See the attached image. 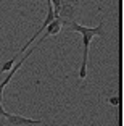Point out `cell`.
Here are the masks:
<instances>
[{"label":"cell","instance_id":"obj_1","mask_svg":"<svg viewBox=\"0 0 124 126\" xmlns=\"http://www.w3.org/2000/svg\"><path fill=\"white\" fill-rule=\"evenodd\" d=\"M68 31H77V32L82 34V48H84V52H82V63H81L79 66V78L81 79H85L87 78V58H89V45H90V41L94 39L95 36H103V21L100 23L97 28H87V26H82L79 23L73 21L71 24L65 28Z\"/></svg>","mask_w":124,"mask_h":126},{"label":"cell","instance_id":"obj_2","mask_svg":"<svg viewBox=\"0 0 124 126\" xmlns=\"http://www.w3.org/2000/svg\"><path fill=\"white\" fill-rule=\"evenodd\" d=\"M110 104L111 105H119V97H111V99H110Z\"/></svg>","mask_w":124,"mask_h":126}]
</instances>
